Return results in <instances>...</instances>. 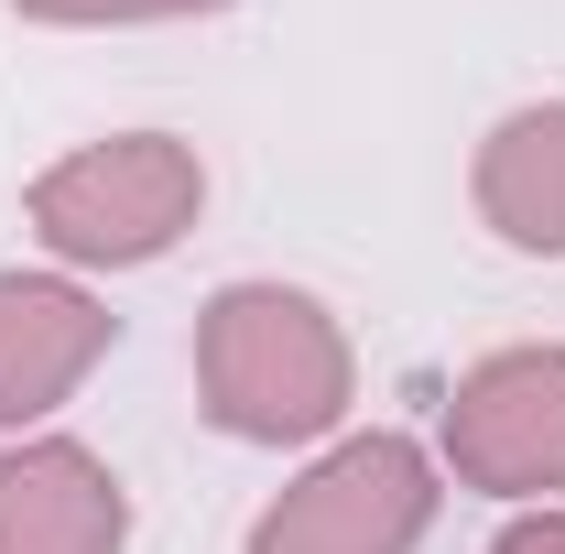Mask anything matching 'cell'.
Returning <instances> with one entry per match:
<instances>
[{
    "label": "cell",
    "instance_id": "obj_1",
    "mask_svg": "<svg viewBox=\"0 0 565 554\" xmlns=\"http://www.w3.org/2000/svg\"><path fill=\"white\" fill-rule=\"evenodd\" d=\"M359 403V348L305 283H217L196 305V414L228 446H327Z\"/></svg>",
    "mask_w": 565,
    "mask_h": 554
},
{
    "label": "cell",
    "instance_id": "obj_2",
    "mask_svg": "<svg viewBox=\"0 0 565 554\" xmlns=\"http://www.w3.org/2000/svg\"><path fill=\"white\" fill-rule=\"evenodd\" d=\"M22 217L55 251V273H141L207 217V163L174 131H109L76 141L66 163H44Z\"/></svg>",
    "mask_w": 565,
    "mask_h": 554
},
{
    "label": "cell",
    "instance_id": "obj_3",
    "mask_svg": "<svg viewBox=\"0 0 565 554\" xmlns=\"http://www.w3.org/2000/svg\"><path fill=\"white\" fill-rule=\"evenodd\" d=\"M446 511V468L424 435H327L294 479L250 511L239 554H414Z\"/></svg>",
    "mask_w": 565,
    "mask_h": 554
},
{
    "label": "cell",
    "instance_id": "obj_4",
    "mask_svg": "<svg viewBox=\"0 0 565 554\" xmlns=\"http://www.w3.org/2000/svg\"><path fill=\"white\" fill-rule=\"evenodd\" d=\"M435 468L479 500H511V511L565 500V338L468 359L446 392V424H435Z\"/></svg>",
    "mask_w": 565,
    "mask_h": 554
},
{
    "label": "cell",
    "instance_id": "obj_5",
    "mask_svg": "<svg viewBox=\"0 0 565 554\" xmlns=\"http://www.w3.org/2000/svg\"><path fill=\"white\" fill-rule=\"evenodd\" d=\"M109 348H120V316L76 273H0V446L44 435L98 381Z\"/></svg>",
    "mask_w": 565,
    "mask_h": 554
},
{
    "label": "cell",
    "instance_id": "obj_6",
    "mask_svg": "<svg viewBox=\"0 0 565 554\" xmlns=\"http://www.w3.org/2000/svg\"><path fill=\"white\" fill-rule=\"evenodd\" d=\"M131 489L87 435H11L0 446V554H120Z\"/></svg>",
    "mask_w": 565,
    "mask_h": 554
},
{
    "label": "cell",
    "instance_id": "obj_7",
    "mask_svg": "<svg viewBox=\"0 0 565 554\" xmlns=\"http://www.w3.org/2000/svg\"><path fill=\"white\" fill-rule=\"evenodd\" d=\"M468 207L500 251L522 262H565V98H533L479 131V163H468Z\"/></svg>",
    "mask_w": 565,
    "mask_h": 554
},
{
    "label": "cell",
    "instance_id": "obj_8",
    "mask_svg": "<svg viewBox=\"0 0 565 554\" xmlns=\"http://www.w3.org/2000/svg\"><path fill=\"white\" fill-rule=\"evenodd\" d=\"M11 11L44 33H141V22H207L228 0H11Z\"/></svg>",
    "mask_w": 565,
    "mask_h": 554
},
{
    "label": "cell",
    "instance_id": "obj_9",
    "mask_svg": "<svg viewBox=\"0 0 565 554\" xmlns=\"http://www.w3.org/2000/svg\"><path fill=\"white\" fill-rule=\"evenodd\" d=\"M490 554H565V500H544V511H511L490 533Z\"/></svg>",
    "mask_w": 565,
    "mask_h": 554
}]
</instances>
